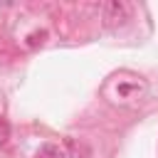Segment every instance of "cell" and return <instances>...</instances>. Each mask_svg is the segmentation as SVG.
<instances>
[{
    "mask_svg": "<svg viewBox=\"0 0 158 158\" xmlns=\"http://www.w3.org/2000/svg\"><path fill=\"white\" fill-rule=\"evenodd\" d=\"M104 20H106L109 27H114V25H123V22L128 20V7H126V2H121V0H111V2H106V7H104Z\"/></svg>",
    "mask_w": 158,
    "mask_h": 158,
    "instance_id": "obj_1",
    "label": "cell"
},
{
    "mask_svg": "<svg viewBox=\"0 0 158 158\" xmlns=\"http://www.w3.org/2000/svg\"><path fill=\"white\" fill-rule=\"evenodd\" d=\"M37 158H67V151L57 143H42L37 148Z\"/></svg>",
    "mask_w": 158,
    "mask_h": 158,
    "instance_id": "obj_2",
    "label": "cell"
}]
</instances>
